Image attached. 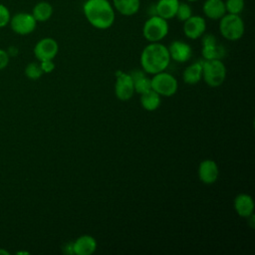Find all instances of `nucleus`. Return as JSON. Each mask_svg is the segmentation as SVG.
Here are the masks:
<instances>
[{"label": "nucleus", "mask_w": 255, "mask_h": 255, "mask_svg": "<svg viewBox=\"0 0 255 255\" xmlns=\"http://www.w3.org/2000/svg\"><path fill=\"white\" fill-rule=\"evenodd\" d=\"M140 105L141 107L149 112L155 111L160 105V96L152 89L140 94Z\"/></svg>", "instance_id": "aec40b11"}, {"label": "nucleus", "mask_w": 255, "mask_h": 255, "mask_svg": "<svg viewBox=\"0 0 255 255\" xmlns=\"http://www.w3.org/2000/svg\"><path fill=\"white\" fill-rule=\"evenodd\" d=\"M0 254H1V255H8L9 252L6 251V250H4V249H1V248H0Z\"/></svg>", "instance_id": "c85d7f7f"}, {"label": "nucleus", "mask_w": 255, "mask_h": 255, "mask_svg": "<svg viewBox=\"0 0 255 255\" xmlns=\"http://www.w3.org/2000/svg\"><path fill=\"white\" fill-rule=\"evenodd\" d=\"M202 78L209 87H219L226 78L225 65L219 59L205 60L202 63Z\"/></svg>", "instance_id": "39448f33"}, {"label": "nucleus", "mask_w": 255, "mask_h": 255, "mask_svg": "<svg viewBox=\"0 0 255 255\" xmlns=\"http://www.w3.org/2000/svg\"><path fill=\"white\" fill-rule=\"evenodd\" d=\"M9 55L7 53V51L0 49V70L4 69L7 67L8 63H9Z\"/></svg>", "instance_id": "cd10ccee"}, {"label": "nucleus", "mask_w": 255, "mask_h": 255, "mask_svg": "<svg viewBox=\"0 0 255 255\" xmlns=\"http://www.w3.org/2000/svg\"><path fill=\"white\" fill-rule=\"evenodd\" d=\"M115 94L116 97L121 101H128L133 96V82L129 74H118L117 81L115 84Z\"/></svg>", "instance_id": "9d476101"}, {"label": "nucleus", "mask_w": 255, "mask_h": 255, "mask_svg": "<svg viewBox=\"0 0 255 255\" xmlns=\"http://www.w3.org/2000/svg\"><path fill=\"white\" fill-rule=\"evenodd\" d=\"M206 20L202 16L191 15L187 20L183 22V33L191 40H196L205 33Z\"/></svg>", "instance_id": "1a4fd4ad"}, {"label": "nucleus", "mask_w": 255, "mask_h": 255, "mask_svg": "<svg viewBox=\"0 0 255 255\" xmlns=\"http://www.w3.org/2000/svg\"><path fill=\"white\" fill-rule=\"evenodd\" d=\"M245 31L244 21L240 15L226 13L219 19V32L228 41H237Z\"/></svg>", "instance_id": "7ed1b4c3"}, {"label": "nucleus", "mask_w": 255, "mask_h": 255, "mask_svg": "<svg viewBox=\"0 0 255 255\" xmlns=\"http://www.w3.org/2000/svg\"><path fill=\"white\" fill-rule=\"evenodd\" d=\"M37 23L31 13L18 12L11 16L9 25L14 33L24 36L31 34L36 29Z\"/></svg>", "instance_id": "0eeeda50"}, {"label": "nucleus", "mask_w": 255, "mask_h": 255, "mask_svg": "<svg viewBox=\"0 0 255 255\" xmlns=\"http://www.w3.org/2000/svg\"><path fill=\"white\" fill-rule=\"evenodd\" d=\"M83 12L87 21L99 30L111 28L116 19V11L109 0H86Z\"/></svg>", "instance_id": "f257e3e1"}, {"label": "nucleus", "mask_w": 255, "mask_h": 255, "mask_svg": "<svg viewBox=\"0 0 255 255\" xmlns=\"http://www.w3.org/2000/svg\"><path fill=\"white\" fill-rule=\"evenodd\" d=\"M224 4H225L226 13H229V14L240 15L245 7L244 0H225Z\"/></svg>", "instance_id": "5701e85b"}, {"label": "nucleus", "mask_w": 255, "mask_h": 255, "mask_svg": "<svg viewBox=\"0 0 255 255\" xmlns=\"http://www.w3.org/2000/svg\"><path fill=\"white\" fill-rule=\"evenodd\" d=\"M167 50H168L170 59L178 63L187 62L190 59L192 54L191 47L187 43L179 40L171 42Z\"/></svg>", "instance_id": "f8f14e48"}, {"label": "nucleus", "mask_w": 255, "mask_h": 255, "mask_svg": "<svg viewBox=\"0 0 255 255\" xmlns=\"http://www.w3.org/2000/svg\"><path fill=\"white\" fill-rule=\"evenodd\" d=\"M151 89L162 97L173 96L178 89V83L176 79L169 73L159 72L154 74L150 79Z\"/></svg>", "instance_id": "423d86ee"}, {"label": "nucleus", "mask_w": 255, "mask_h": 255, "mask_svg": "<svg viewBox=\"0 0 255 255\" xmlns=\"http://www.w3.org/2000/svg\"><path fill=\"white\" fill-rule=\"evenodd\" d=\"M59 51V45L53 38L46 37L39 40L34 47V55L37 60L46 61L53 60Z\"/></svg>", "instance_id": "6e6552de"}, {"label": "nucleus", "mask_w": 255, "mask_h": 255, "mask_svg": "<svg viewBox=\"0 0 255 255\" xmlns=\"http://www.w3.org/2000/svg\"><path fill=\"white\" fill-rule=\"evenodd\" d=\"M170 57L163 44L159 42L149 43L140 54V65L142 71L147 74H157L164 71L169 65Z\"/></svg>", "instance_id": "f03ea898"}, {"label": "nucleus", "mask_w": 255, "mask_h": 255, "mask_svg": "<svg viewBox=\"0 0 255 255\" xmlns=\"http://www.w3.org/2000/svg\"><path fill=\"white\" fill-rule=\"evenodd\" d=\"M132 82H133V89L134 92L137 94H142L148 90L151 89V84H150V79L147 78L144 75L143 71L137 70L133 71L131 74H129Z\"/></svg>", "instance_id": "6ab92c4d"}, {"label": "nucleus", "mask_w": 255, "mask_h": 255, "mask_svg": "<svg viewBox=\"0 0 255 255\" xmlns=\"http://www.w3.org/2000/svg\"><path fill=\"white\" fill-rule=\"evenodd\" d=\"M234 209L243 218H248L254 212L253 198L246 193H240L234 198Z\"/></svg>", "instance_id": "4468645a"}, {"label": "nucleus", "mask_w": 255, "mask_h": 255, "mask_svg": "<svg viewBox=\"0 0 255 255\" xmlns=\"http://www.w3.org/2000/svg\"><path fill=\"white\" fill-rule=\"evenodd\" d=\"M202 78V63H194L190 66H188L183 74L182 79L184 83L188 85H194L197 84Z\"/></svg>", "instance_id": "412c9836"}, {"label": "nucleus", "mask_w": 255, "mask_h": 255, "mask_svg": "<svg viewBox=\"0 0 255 255\" xmlns=\"http://www.w3.org/2000/svg\"><path fill=\"white\" fill-rule=\"evenodd\" d=\"M191 15H192V8L188 4V2H186V1L185 2H180L179 1L178 7H177V10H176V14H175V17L177 18V20L180 21V22H184Z\"/></svg>", "instance_id": "b1692460"}, {"label": "nucleus", "mask_w": 255, "mask_h": 255, "mask_svg": "<svg viewBox=\"0 0 255 255\" xmlns=\"http://www.w3.org/2000/svg\"><path fill=\"white\" fill-rule=\"evenodd\" d=\"M115 11L123 16H132L136 14L140 7V0H113Z\"/></svg>", "instance_id": "f3484780"}, {"label": "nucleus", "mask_w": 255, "mask_h": 255, "mask_svg": "<svg viewBox=\"0 0 255 255\" xmlns=\"http://www.w3.org/2000/svg\"><path fill=\"white\" fill-rule=\"evenodd\" d=\"M11 19V13L9 9L2 3H0V28L7 26Z\"/></svg>", "instance_id": "a878e982"}, {"label": "nucleus", "mask_w": 255, "mask_h": 255, "mask_svg": "<svg viewBox=\"0 0 255 255\" xmlns=\"http://www.w3.org/2000/svg\"><path fill=\"white\" fill-rule=\"evenodd\" d=\"M40 67L43 73H51L55 69V64L53 63V60H46L40 62Z\"/></svg>", "instance_id": "bb28decb"}, {"label": "nucleus", "mask_w": 255, "mask_h": 255, "mask_svg": "<svg viewBox=\"0 0 255 255\" xmlns=\"http://www.w3.org/2000/svg\"><path fill=\"white\" fill-rule=\"evenodd\" d=\"M202 56L205 60H214V59H221L225 55V51L223 47L217 45V43L212 45L202 46Z\"/></svg>", "instance_id": "4be33fe9"}, {"label": "nucleus", "mask_w": 255, "mask_h": 255, "mask_svg": "<svg viewBox=\"0 0 255 255\" xmlns=\"http://www.w3.org/2000/svg\"><path fill=\"white\" fill-rule=\"evenodd\" d=\"M186 2H196V1H199V0H185Z\"/></svg>", "instance_id": "c756f323"}, {"label": "nucleus", "mask_w": 255, "mask_h": 255, "mask_svg": "<svg viewBox=\"0 0 255 255\" xmlns=\"http://www.w3.org/2000/svg\"><path fill=\"white\" fill-rule=\"evenodd\" d=\"M25 75L30 80H38L43 75V71L40 67V64L35 62L29 63L25 68Z\"/></svg>", "instance_id": "393cba45"}, {"label": "nucleus", "mask_w": 255, "mask_h": 255, "mask_svg": "<svg viewBox=\"0 0 255 255\" xmlns=\"http://www.w3.org/2000/svg\"><path fill=\"white\" fill-rule=\"evenodd\" d=\"M204 16L210 20H219L226 14L223 0H205L202 5Z\"/></svg>", "instance_id": "2eb2a0df"}, {"label": "nucleus", "mask_w": 255, "mask_h": 255, "mask_svg": "<svg viewBox=\"0 0 255 255\" xmlns=\"http://www.w3.org/2000/svg\"><path fill=\"white\" fill-rule=\"evenodd\" d=\"M169 26L167 20L158 15L150 16L142 26V35L149 43L160 42L168 34Z\"/></svg>", "instance_id": "20e7f679"}, {"label": "nucleus", "mask_w": 255, "mask_h": 255, "mask_svg": "<svg viewBox=\"0 0 255 255\" xmlns=\"http://www.w3.org/2000/svg\"><path fill=\"white\" fill-rule=\"evenodd\" d=\"M97 249V241L91 235H82L73 242V252L76 255H92Z\"/></svg>", "instance_id": "ddd939ff"}, {"label": "nucleus", "mask_w": 255, "mask_h": 255, "mask_svg": "<svg viewBox=\"0 0 255 255\" xmlns=\"http://www.w3.org/2000/svg\"><path fill=\"white\" fill-rule=\"evenodd\" d=\"M219 175L217 163L212 159H204L198 166V177L204 184L214 183Z\"/></svg>", "instance_id": "9b49d317"}, {"label": "nucleus", "mask_w": 255, "mask_h": 255, "mask_svg": "<svg viewBox=\"0 0 255 255\" xmlns=\"http://www.w3.org/2000/svg\"><path fill=\"white\" fill-rule=\"evenodd\" d=\"M179 4V0H157L154 5L155 15L169 20L175 17L176 10Z\"/></svg>", "instance_id": "dca6fc26"}, {"label": "nucleus", "mask_w": 255, "mask_h": 255, "mask_svg": "<svg viewBox=\"0 0 255 255\" xmlns=\"http://www.w3.org/2000/svg\"><path fill=\"white\" fill-rule=\"evenodd\" d=\"M53 6L47 1H40L32 9V15L37 22H46L53 15Z\"/></svg>", "instance_id": "a211bd4d"}]
</instances>
